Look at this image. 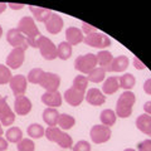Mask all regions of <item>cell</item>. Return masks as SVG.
I'll return each mask as SVG.
<instances>
[{
  "instance_id": "5b68a950",
  "label": "cell",
  "mask_w": 151,
  "mask_h": 151,
  "mask_svg": "<svg viewBox=\"0 0 151 151\" xmlns=\"http://www.w3.org/2000/svg\"><path fill=\"white\" fill-rule=\"evenodd\" d=\"M96 67H97V58H96V54H92V53L79 55L74 60L76 70H78V72H81L83 74H88Z\"/></svg>"
},
{
  "instance_id": "7a4b0ae2",
  "label": "cell",
  "mask_w": 151,
  "mask_h": 151,
  "mask_svg": "<svg viewBox=\"0 0 151 151\" xmlns=\"http://www.w3.org/2000/svg\"><path fill=\"white\" fill-rule=\"evenodd\" d=\"M136 102V96L132 91H125L119 97L116 102V116L121 117V119H127L131 116L132 110H134V105Z\"/></svg>"
},
{
  "instance_id": "30bf717a",
  "label": "cell",
  "mask_w": 151,
  "mask_h": 151,
  "mask_svg": "<svg viewBox=\"0 0 151 151\" xmlns=\"http://www.w3.org/2000/svg\"><path fill=\"white\" fill-rule=\"evenodd\" d=\"M59 84H60V77L58 74L52 72H44L39 86L43 87L47 92H55L58 91Z\"/></svg>"
},
{
  "instance_id": "f1b7e54d",
  "label": "cell",
  "mask_w": 151,
  "mask_h": 151,
  "mask_svg": "<svg viewBox=\"0 0 151 151\" xmlns=\"http://www.w3.org/2000/svg\"><path fill=\"white\" fill-rule=\"evenodd\" d=\"M105 77H106V70L101 67H96L87 74L88 82H92V83H100L105 79Z\"/></svg>"
},
{
  "instance_id": "603a6c76",
  "label": "cell",
  "mask_w": 151,
  "mask_h": 151,
  "mask_svg": "<svg viewBox=\"0 0 151 151\" xmlns=\"http://www.w3.org/2000/svg\"><path fill=\"white\" fill-rule=\"evenodd\" d=\"M120 88V83H119V78L117 77H108L102 86V93L103 94H113L119 91Z\"/></svg>"
},
{
  "instance_id": "3957f363",
  "label": "cell",
  "mask_w": 151,
  "mask_h": 151,
  "mask_svg": "<svg viewBox=\"0 0 151 151\" xmlns=\"http://www.w3.org/2000/svg\"><path fill=\"white\" fill-rule=\"evenodd\" d=\"M44 135L49 141L58 144L60 147H63V149H72L73 147L72 137H70L67 132H64L63 130H60L59 127H57V126L48 127V129L45 130Z\"/></svg>"
},
{
  "instance_id": "1f68e13d",
  "label": "cell",
  "mask_w": 151,
  "mask_h": 151,
  "mask_svg": "<svg viewBox=\"0 0 151 151\" xmlns=\"http://www.w3.org/2000/svg\"><path fill=\"white\" fill-rule=\"evenodd\" d=\"M43 74H44V70L42 68H33L32 70H29V73L27 76V81L33 84H39Z\"/></svg>"
},
{
  "instance_id": "7dc6e473",
  "label": "cell",
  "mask_w": 151,
  "mask_h": 151,
  "mask_svg": "<svg viewBox=\"0 0 151 151\" xmlns=\"http://www.w3.org/2000/svg\"><path fill=\"white\" fill-rule=\"evenodd\" d=\"M124 151H136V150H134V149H125Z\"/></svg>"
},
{
  "instance_id": "d6986e66",
  "label": "cell",
  "mask_w": 151,
  "mask_h": 151,
  "mask_svg": "<svg viewBox=\"0 0 151 151\" xmlns=\"http://www.w3.org/2000/svg\"><path fill=\"white\" fill-rule=\"evenodd\" d=\"M65 38H67V43H69L72 47L82 43L84 39L82 30L77 27H69L68 29L65 30Z\"/></svg>"
},
{
  "instance_id": "277c9868",
  "label": "cell",
  "mask_w": 151,
  "mask_h": 151,
  "mask_svg": "<svg viewBox=\"0 0 151 151\" xmlns=\"http://www.w3.org/2000/svg\"><path fill=\"white\" fill-rule=\"evenodd\" d=\"M37 48L39 49L40 55L47 60H53L57 58V47L48 37L40 35L37 39Z\"/></svg>"
},
{
  "instance_id": "f546056e",
  "label": "cell",
  "mask_w": 151,
  "mask_h": 151,
  "mask_svg": "<svg viewBox=\"0 0 151 151\" xmlns=\"http://www.w3.org/2000/svg\"><path fill=\"white\" fill-rule=\"evenodd\" d=\"M76 125V119L73 116L68 115V113H62L59 115V120H58V126L62 130H69Z\"/></svg>"
},
{
  "instance_id": "7bdbcfd3",
  "label": "cell",
  "mask_w": 151,
  "mask_h": 151,
  "mask_svg": "<svg viewBox=\"0 0 151 151\" xmlns=\"http://www.w3.org/2000/svg\"><path fill=\"white\" fill-rule=\"evenodd\" d=\"M144 111H145V113H147V115L151 116V101H147L144 105Z\"/></svg>"
},
{
  "instance_id": "ba28073f",
  "label": "cell",
  "mask_w": 151,
  "mask_h": 151,
  "mask_svg": "<svg viewBox=\"0 0 151 151\" xmlns=\"http://www.w3.org/2000/svg\"><path fill=\"white\" fill-rule=\"evenodd\" d=\"M6 40L13 48H20L23 50H27V48L29 47L28 39L19 32L18 28H13L9 29L6 33Z\"/></svg>"
},
{
  "instance_id": "ac0fdd59",
  "label": "cell",
  "mask_w": 151,
  "mask_h": 151,
  "mask_svg": "<svg viewBox=\"0 0 151 151\" xmlns=\"http://www.w3.org/2000/svg\"><path fill=\"white\" fill-rule=\"evenodd\" d=\"M62 94L58 91L55 92H45L42 94V102L49 108H57L62 106Z\"/></svg>"
},
{
  "instance_id": "b9f144b4",
  "label": "cell",
  "mask_w": 151,
  "mask_h": 151,
  "mask_svg": "<svg viewBox=\"0 0 151 151\" xmlns=\"http://www.w3.org/2000/svg\"><path fill=\"white\" fill-rule=\"evenodd\" d=\"M8 6L12 8V9H14V10H19V9H23V8H24V5H23V4H14V3H9Z\"/></svg>"
},
{
  "instance_id": "7c38bea8",
  "label": "cell",
  "mask_w": 151,
  "mask_h": 151,
  "mask_svg": "<svg viewBox=\"0 0 151 151\" xmlns=\"http://www.w3.org/2000/svg\"><path fill=\"white\" fill-rule=\"evenodd\" d=\"M27 78L23 74H15L13 76L10 82H9V86H10L12 92L14 93V96H24V93L27 91Z\"/></svg>"
},
{
  "instance_id": "836d02e7",
  "label": "cell",
  "mask_w": 151,
  "mask_h": 151,
  "mask_svg": "<svg viewBox=\"0 0 151 151\" xmlns=\"http://www.w3.org/2000/svg\"><path fill=\"white\" fill-rule=\"evenodd\" d=\"M18 150L19 151H35V144L33 142L32 139H23L18 142Z\"/></svg>"
},
{
  "instance_id": "d6a6232c",
  "label": "cell",
  "mask_w": 151,
  "mask_h": 151,
  "mask_svg": "<svg viewBox=\"0 0 151 151\" xmlns=\"http://www.w3.org/2000/svg\"><path fill=\"white\" fill-rule=\"evenodd\" d=\"M87 86H88V79L86 76H77V77H74L73 79V88L76 89H78V91H81V92H86V89H87Z\"/></svg>"
},
{
  "instance_id": "6da1fadb",
  "label": "cell",
  "mask_w": 151,
  "mask_h": 151,
  "mask_svg": "<svg viewBox=\"0 0 151 151\" xmlns=\"http://www.w3.org/2000/svg\"><path fill=\"white\" fill-rule=\"evenodd\" d=\"M18 29L19 32L24 35L28 39L29 47L37 48V39L39 38L42 34L38 27L35 25V20L32 17H23L18 23Z\"/></svg>"
},
{
  "instance_id": "4dcf8cb0",
  "label": "cell",
  "mask_w": 151,
  "mask_h": 151,
  "mask_svg": "<svg viewBox=\"0 0 151 151\" xmlns=\"http://www.w3.org/2000/svg\"><path fill=\"white\" fill-rule=\"evenodd\" d=\"M27 132H28V136H30L32 139H40L42 136H44L45 130H44V127L39 124H32L28 126Z\"/></svg>"
},
{
  "instance_id": "484cf974",
  "label": "cell",
  "mask_w": 151,
  "mask_h": 151,
  "mask_svg": "<svg viewBox=\"0 0 151 151\" xmlns=\"http://www.w3.org/2000/svg\"><path fill=\"white\" fill-rule=\"evenodd\" d=\"M96 58H97V65H100V67L103 69H106L113 60L112 53L108 50H100L96 54Z\"/></svg>"
},
{
  "instance_id": "4316f807",
  "label": "cell",
  "mask_w": 151,
  "mask_h": 151,
  "mask_svg": "<svg viewBox=\"0 0 151 151\" xmlns=\"http://www.w3.org/2000/svg\"><path fill=\"white\" fill-rule=\"evenodd\" d=\"M5 137L8 142L12 144H18L20 140H23V131L17 126L9 127L5 132Z\"/></svg>"
},
{
  "instance_id": "4fadbf2b",
  "label": "cell",
  "mask_w": 151,
  "mask_h": 151,
  "mask_svg": "<svg viewBox=\"0 0 151 151\" xmlns=\"http://www.w3.org/2000/svg\"><path fill=\"white\" fill-rule=\"evenodd\" d=\"M33 108V105L30 100L25 96H18L15 97V101H14V112L19 116H25L28 115Z\"/></svg>"
},
{
  "instance_id": "52a82bcc",
  "label": "cell",
  "mask_w": 151,
  "mask_h": 151,
  "mask_svg": "<svg viewBox=\"0 0 151 151\" xmlns=\"http://www.w3.org/2000/svg\"><path fill=\"white\" fill-rule=\"evenodd\" d=\"M111 129L105 125H94L89 131V137L94 144H105L111 139Z\"/></svg>"
},
{
  "instance_id": "f35d334b",
  "label": "cell",
  "mask_w": 151,
  "mask_h": 151,
  "mask_svg": "<svg viewBox=\"0 0 151 151\" xmlns=\"http://www.w3.org/2000/svg\"><path fill=\"white\" fill-rule=\"evenodd\" d=\"M144 91H145V93L151 94V78H149V79H146V81H145V83H144Z\"/></svg>"
},
{
  "instance_id": "d590c367",
  "label": "cell",
  "mask_w": 151,
  "mask_h": 151,
  "mask_svg": "<svg viewBox=\"0 0 151 151\" xmlns=\"http://www.w3.org/2000/svg\"><path fill=\"white\" fill-rule=\"evenodd\" d=\"M73 151H91V144L88 141L81 140L73 145Z\"/></svg>"
},
{
  "instance_id": "e0dca14e",
  "label": "cell",
  "mask_w": 151,
  "mask_h": 151,
  "mask_svg": "<svg viewBox=\"0 0 151 151\" xmlns=\"http://www.w3.org/2000/svg\"><path fill=\"white\" fill-rule=\"evenodd\" d=\"M130 64V59L127 55H119L113 58L112 63L105 69L106 72H124Z\"/></svg>"
},
{
  "instance_id": "ab89813d",
  "label": "cell",
  "mask_w": 151,
  "mask_h": 151,
  "mask_svg": "<svg viewBox=\"0 0 151 151\" xmlns=\"http://www.w3.org/2000/svg\"><path fill=\"white\" fill-rule=\"evenodd\" d=\"M8 149V141L4 139L3 136H0V151H5Z\"/></svg>"
},
{
  "instance_id": "ffe728a7",
  "label": "cell",
  "mask_w": 151,
  "mask_h": 151,
  "mask_svg": "<svg viewBox=\"0 0 151 151\" xmlns=\"http://www.w3.org/2000/svg\"><path fill=\"white\" fill-rule=\"evenodd\" d=\"M136 127L142 132L151 137V116L147 113H142L136 119Z\"/></svg>"
},
{
  "instance_id": "d4e9b609",
  "label": "cell",
  "mask_w": 151,
  "mask_h": 151,
  "mask_svg": "<svg viewBox=\"0 0 151 151\" xmlns=\"http://www.w3.org/2000/svg\"><path fill=\"white\" fill-rule=\"evenodd\" d=\"M72 45L67 42H60L57 47V58L62 59V60H67L70 58L72 55Z\"/></svg>"
},
{
  "instance_id": "83f0119b",
  "label": "cell",
  "mask_w": 151,
  "mask_h": 151,
  "mask_svg": "<svg viewBox=\"0 0 151 151\" xmlns=\"http://www.w3.org/2000/svg\"><path fill=\"white\" fill-rule=\"evenodd\" d=\"M119 83H120V88H124L126 91H130L135 87L136 84V78L134 74L131 73H125L124 76H121L119 78Z\"/></svg>"
},
{
  "instance_id": "bcb514c9",
  "label": "cell",
  "mask_w": 151,
  "mask_h": 151,
  "mask_svg": "<svg viewBox=\"0 0 151 151\" xmlns=\"http://www.w3.org/2000/svg\"><path fill=\"white\" fill-rule=\"evenodd\" d=\"M1 35H3V28L0 25V38H1Z\"/></svg>"
},
{
  "instance_id": "44dd1931",
  "label": "cell",
  "mask_w": 151,
  "mask_h": 151,
  "mask_svg": "<svg viewBox=\"0 0 151 151\" xmlns=\"http://www.w3.org/2000/svg\"><path fill=\"white\" fill-rule=\"evenodd\" d=\"M59 115L57 108H49L47 107L43 111V120L49 127H54L58 125V120H59Z\"/></svg>"
},
{
  "instance_id": "cb8c5ba5",
  "label": "cell",
  "mask_w": 151,
  "mask_h": 151,
  "mask_svg": "<svg viewBox=\"0 0 151 151\" xmlns=\"http://www.w3.org/2000/svg\"><path fill=\"white\" fill-rule=\"evenodd\" d=\"M100 120L102 122V125H105L107 127H111L116 124V120H117V116H116V112L110 110V108H106L100 113Z\"/></svg>"
},
{
  "instance_id": "8d00e7d4",
  "label": "cell",
  "mask_w": 151,
  "mask_h": 151,
  "mask_svg": "<svg viewBox=\"0 0 151 151\" xmlns=\"http://www.w3.org/2000/svg\"><path fill=\"white\" fill-rule=\"evenodd\" d=\"M137 151H151V140H144L137 144Z\"/></svg>"
},
{
  "instance_id": "8fae6325",
  "label": "cell",
  "mask_w": 151,
  "mask_h": 151,
  "mask_svg": "<svg viewBox=\"0 0 151 151\" xmlns=\"http://www.w3.org/2000/svg\"><path fill=\"white\" fill-rule=\"evenodd\" d=\"M24 59H25V50L20 48H13V50L6 57V67L10 70L18 69L24 63Z\"/></svg>"
},
{
  "instance_id": "7402d4cb",
  "label": "cell",
  "mask_w": 151,
  "mask_h": 151,
  "mask_svg": "<svg viewBox=\"0 0 151 151\" xmlns=\"http://www.w3.org/2000/svg\"><path fill=\"white\" fill-rule=\"evenodd\" d=\"M29 10L32 12L33 17H34V20L40 22V23H45L50 18L52 14H53L52 10H49V9L38 8V6H33V5H29Z\"/></svg>"
},
{
  "instance_id": "e575fe53",
  "label": "cell",
  "mask_w": 151,
  "mask_h": 151,
  "mask_svg": "<svg viewBox=\"0 0 151 151\" xmlns=\"http://www.w3.org/2000/svg\"><path fill=\"white\" fill-rule=\"evenodd\" d=\"M12 70L9 69L6 65L0 64V84H6L10 82L12 79Z\"/></svg>"
},
{
  "instance_id": "74e56055",
  "label": "cell",
  "mask_w": 151,
  "mask_h": 151,
  "mask_svg": "<svg viewBox=\"0 0 151 151\" xmlns=\"http://www.w3.org/2000/svg\"><path fill=\"white\" fill-rule=\"evenodd\" d=\"M94 32H97V29H96L94 27L87 24V23H82V33H83V34L88 35V34H91V33H94Z\"/></svg>"
},
{
  "instance_id": "9a60e30c",
  "label": "cell",
  "mask_w": 151,
  "mask_h": 151,
  "mask_svg": "<svg viewBox=\"0 0 151 151\" xmlns=\"http://www.w3.org/2000/svg\"><path fill=\"white\" fill-rule=\"evenodd\" d=\"M63 24H64V22H63L62 17L57 13H53L50 15V18L45 22V29L48 33L54 35V34L60 33V30H62V28H63Z\"/></svg>"
},
{
  "instance_id": "f6af8a7d",
  "label": "cell",
  "mask_w": 151,
  "mask_h": 151,
  "mask_svg": "<svg viewBox=\"0 0 151 151\" xmlns=\"http://www.w3.org/2000/svg\"><path fill=\"white\" fill-rule=\"evenodd\" d=\"M3 134H4V130H3V125L0 124V136H3Z\"/></svg>"
},
{
  "instance_id": "ee69618b",
  "label": "cell",
  "mask_w": 151,
  "mask_h": 151,
  "mask_svg": "<svg viewBox=\"0 0 151 151\" xmlns=\"http://www.w3.org/2000/svg\"><path fill=\"white\" fill-rule=\"evenodd\" d=\"M6 8H8V4H6V3H0V14L5 12Z\"/></svg>"
},
{
  "instance_id": "5bb4252c",
  "label": "cell",
  "mask_w": 151,
  "mask_h": 151,
  "mask_svg": "<svg viewBox=\"0 0 151 151\" xmlns=\"http://www.w3.org/2000/svg\"><path fill=\"white\" fill-rule=\"evenodd\" d=\"M84 96H86V93L84 92L78 91V89H76L73 87L68 88L63 94L64 101L67 102L68 105L73 106V107H77V106L81 105V103L83 102V100H84Z\"/></svg>"
},
{
  "instance_id": "60d3db41",
  "label": "cell",
  "mask_w": 151,
  "mask_h": 151,
  "mask_svg": "<svg viewBox=\"0 0 151 151\" xmlns=\"http://www.w3.org/2000/svg\"><path fill=\"white\" fill-rule=\"evenodd\" d=\"M134 63H135V67L137 68V69H145L146 68V65L142 62H140L137 58H134Z\"/></svg>"
},
{
  "instance_id": "8992f818",
  "label": "cell",
  "mask_w": 151,
  "mask_h": 151,
  "mask_svg": "<svg viewBox=\"0 0 151 151\" xmlns=\"http://www.w3.org/2000/svg\"><path fill=\"white\" fill-rule=\"evenodd\" d=\"M83 42L87 45L93 47V48H98V49H103V48H107V47L111 45L110 38L100 32H94V33H91V34L86 35Z\"/></svg>"
},
{
  "instance_id": "2e32d148",
  "label": "cell",
  "mask_w": 151,
  "mask_h": 151,
  "mask_svg": "<svg viewBox=\"0 0 151 151\" xmlns=\"http://www.w3.org/2000/svg\"><path fill=\"white\" fill-rule=\"evenodd\" d=\"M84 98L92 106H102L106 102V96L98 88H89L86 92Z\"/></svg>"
},
{
  "instance_id": "9c48e42d",
  "label": "cell",
  "mask_w": 151,
  "mask_h": 151,
  "mask_svg": "<svg viewBox=\"0 0 151 151\" xmlns=\"http://www.w3.org/2000/svg\"><path fill=\"white\" fill-rule=\"evenodd\" d=\"M15 121V112L12 111L6 102V97L0 94V124L3 126H12Z\"/></svg>"
}]
</instances>
